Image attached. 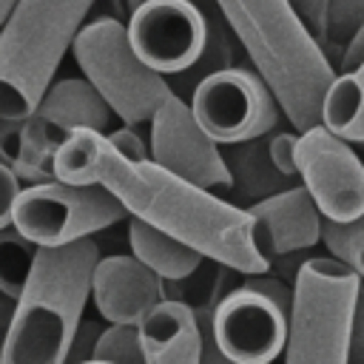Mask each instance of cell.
Segmentation results:
<instances>
[{"label": "cell", "mask_w": 364, "mask_h": 364, "mask_svg": "<svg viewBox=\"0 0 364 364\" xmlns=\"http://www.w3.org/2000/svg\"><path fill=\"white\" fill-rule=\"evenodd\" d=\"M51 173L71 185H102L128 216L185 242L219 267L242 276L270 270L253 242V222L245 208L171 173L154 159H125L102 131H71L54 151Z\"/></svg>", "instance_id": "1"}, {"label": "cell", "mask_w": 364, "mask_h": 364, "mask_svg": "<svg viewBox=\"0 0 364 364\" xmlns=\"http://www.w3.org/2000/svg\"><path fill=\"white\" fill-rule=\"evenodd\" d=\"M225 26L245 46L253 71L267 82L282 114L299 131L318 125L321 97L336 77L287 0H213Z\"/></svg>", "instance_id": "2"}, {"label": "cell", "mask_w": 364, "mask_h": 364, "mask_svg": "<svg viewBox=\"0 0 364 364\" xmlns=\"http://www.w3.org/2000/svg\"><path fill=\"white\" fill-rule=\"evenodd\" d=\"M97 259L100 247L91 236L63 247H37L3 333L0 364H65Z\"/></svg>", "instance_id": "3"}, {"label": "cell", "mask_w": 364, "mask_h": 364, "mask_svg": "<svg viewBox=\"0 0 364 364\" xmlns=\"http://www.w3.org/2000/svg\"><path fill=\"white\" fill-rule=\"evenodd\" d=\"M97 0H17L0 26V119H23L51 85Z\"/></svg>", "instance_id": "4"}, {"label": "cell", "mask_w": 364, "mask_h": 364, "mask_svg": "<svg viewBox=\"0 0 364 364\" xmlns=\"http://www.w3.org/2000/svg\"><path fill=\"white\" fill-rule=\"evenodd\" d=\"M358 276L333 256H310L290 287L284 364H347Z\"/></svg>", "instance_id": "5"}, {"label": "cell", "mask_w": 364, "mask_h": 364, "mask_svg": "<svg viewBox=\"0 0 364 364\" xmlns=\"http://www.w3.org/2000/svg\"><path fill=\"white\" fill-rule=\"evenodd\" d=\"M111 117V108L85 77L51 80L23 119H0V162L26 185L54 179L51 159L60 142L77 128L105 134Z\"/></svg>", "instance_id": "6"}, {"label": "cell", "mask_w": 364, "mask_h": 364, "mask_svg": "<svg viewBox=\"0 0 364 364\" xmlns=\"http://www.w3.org/2000/svg\"><path fill=\"white\" fill-rule=\"evenodd\" d=\"M71 51L91 88L102 97L111 114L131 128L148 122L156 105L171 94L168 80L134 54L125 37V23L117 17H97L82 26Z\"/></svg>", "instance_id": "7"}, {"label": "cell", "mask_w": 364, "mask_h": 364, "mask_svg": "<svg viewBox=\"0 0 364 364\" xmlns=\"http://www.w3.org/2000/svg\"><path fill=\"white\" fill-rule=\"evenodd\" d=\"M290 287L267 273L245 276L210 307L208 327L222 355L236 364H273L287 338Z\"/></svg>", "instance_id": "8"}, {"label": "cell", "mask_w": 364, "mask_h": 364, "mask_svg": "<svg viewBox=\"0 0 364 364\" xmlns=\"http://www.w3.org/2000/svg\"><path fill=\"white\" fill-rule=\"evenodd\" d=\"M125 216V208L102 185L46 179L20 188L11 210V228L37 247H63L88 239Z\"/></svg>", "instance_id": "9"}, {"label": "cell", "mask_w": 364, "mask_h": 364, "mask_svg": "<svg viewBox=\"0 0 364 364\" xmlns=\"http://www.w3.org/2000/svg\"><path fill=\"white\" fill-rule=\"evenodd\" d=\"M188 105L216 145H236L270 134L282 111L267 82L256 71L236 65L202 74Z\"/></svg>", "instance_id": "10"}, {"label": "cell", "mask_w": 364, "mask_h": 364, "mask_svg": "<svg viewBox=\"0 0 364 364\" xmlns=\"http://www.w3.org/2000/svg\"><path fill=\"white\" fill-rule=\"evenodd\" d=\"M296 173L321 219L353 222L364 216V162L347 139L321 122L296 136Z\"/></svg>", "instance_id": "11"}, {"label": "cell", "mask_w": 364, "mask_h": 364, "mask_svg": "<svg viewBox=\"0 0 364 364\" xmlns=\"http://www.w3.org/2000/svg\"><path fill=\"white\" fill-rule=\"evenodd\" d=\"M125 37L148 68L162 77L179 74L199 63L208 17L191 0H145L128 11Z\"/></svg>", "instance_id": "12"}, {"label": "cell", "mask_w": 364, "mask_h": 364, "mask_svg": "<svg viewBox=\"0 0 364 364\" xmlns=\"http://www.w3.org/2000/svg\"><path fill=\"white\" fill-rule=\"evenodd\" d=\"M151 145L148 159L168 168L171 173L208 188L230 191L233 179L222 159V148L199 128L191 114V105L173 91L151 114Z\"/></svg>", "instance_id": "13"}, {"label": "cell", "mask_w": 364, "mask_h": 364, "mask_svg": "<svg viewBox=\"0 0 364 364\" xmlns=\"http://www.w3.org/2000/svg\"><path fill=\"white\" fill-rule=\"evenodd\" d=\"M245 210L253 222V242L267 262L321 242L324 219L304 185H287L284 191L250 202Z\"/></svg>", "instance_id": "14"}, {"label": "cell", "mask_w": 364, "mask_h": 364, "mask_svg": "<svg viewBox=\"0 0 364 364\" xmlns=\"http://www.w3.org/2000/svg\"><path fill=\"white\" fill-rule=\"evenodd\" d=\"M168 296V282L148 270L131 253L100 256L91 270V296L94 307L108 324H131Z\"/></svg>", "instance_id": "15"}, {"label": "cell", "mask_w": 364, "mask_h": 364, "mask_svg": "<svg viewBox=\"0 0 364 364\" xmlns=\"http://www.w3.org/2000/svg\"><path fill=\"white\" fill-rule=\"evenodd\" d=\"M136 338L145 364H202V327L182 299L156 301L136 321Z\"/></svg>", "instance_id": "16"}, {"label": "cell", "mask_w": 364, "mask_h": 364, "mask_svg": "<svg viewBox=\"0 0 364 364\" xmlns=\"http://www.w3.org/2000/svg\"><path fill=\"white\" fill-rule=\"evenodd\" d=\"M128 245H131V256H136L148 270H154L165 282H182V279L193 276L199 270V264L205 262L185 242L134 219V216L128 219Z\"/></svg>", "instance_id": "17"}, {"label": "cell", "mask_w": 364, "mask_h": 364, "mask_svg": "<svg viewBox=\"0 0 364 364\" xmlns=\"http://www.w3.org/2000/svg\"><path fill=\"white\" fill-rule=\"evenodd\" d=\"M318 122L347 142H364V63L353 71H336L321 97Z\"/></svg>", "instance_id": "18"}, {"label": "cell", "mask_w": 364, "mask_h": 364, "mask_svg": "<svg viewBox=\"0 0 364 364\" xmlns=\"http://www.w3.org/2000/svg\"><path fill=\"white\" fill-rule=\"evenodd\" d=\"M222 159L233 179L230 188H236L253 202L287 188V176H282L267 156V134L247 142L228 145V151H222Z\"/></svg>", "instance_id": "19"}, {"label": "cell", "mask_w": 364, "mask_h": 364, "mask_svg": "<svg viewBox=\"0 0 364 364\" xmlns=\"http://www.w3.org/2000/svg\"><path fill=\"white\" fill-rule=\"evenodd\" d=\"M37 245H31L11 225L0 228V296L14 301L31 273Z\"/></svg>", "instance_id": "20"}, {"label": "cell", "mask_w": 364, "mask_h": 364, "mask_svg": "<svg viewBox=\"0 0 364 364\" xmlns=\"http://www.w3.org/2000/svg\"><path fill=\"white\" fill-rule=\"evenodd\" d=\"M321 242L327 245L330 256L350 267L358 282H364V216L353 222H321Z\"/></svg>", "instance_id": "21"}, {"label": "cell", "mask_w": 364, "mask_h": 364, "mask_svg": "<svg viewBox=\"0 0 364 364\" xmlns=\"http://www.w3.org/2000/svg\"><path fill=\"white\" fill-rule=\"evenodd\" d=\"M364 26V0H327L324 11V31H321V51L333 63L341 54L347 40Z\"/></svg>", "instance_id": "22"}, {"label": "cell", "mask_w": 364, "mask_h": 364, "mask_svg": "<svg viewBox=\"0 0 364 364\" xmlns=\"http://www.w3.org/2000/svg\"><path fill=\"white\" fill-rule=\"evenodd\" d=\"M267 156L282 176H287V179L299 176L296 173V134H290V131L267 134Z\"/></svg>", "instance_id": "23"}, {"label": "cell", "mask_w": 364, "mask_h": 364, "mask_svg": "<svg viewBox=\"0 0 364 364\" xmlns=\"http://www.w3.org/2000/svg\"><path fill=\"white\" fill-rule=\"evenodd\" d=\"M290 9L296 11V17L304 23V28L310 31V37L321 46V31H324V11H327V0H287Z\"/></svg>", "instance_id": "24"}, {"label": "cell", "mask_w": 364, "mask_h": 364, "mask_svg": "<svg viewBox=\"0 0 364 364\" xmlns=\"http://www.w3.org/2000/svg\"><path fill=\"white\" fill-rule=\"evenodd\" d=\"M100 324L97 321H80L71 344H68V355H65V364H80V361H88L91 353H94V341L100 336Z\"/></svg>", "instance_id": "25"}, {"label": "cell", "mask_w": 364, "mask_h": 364, "mask_svg": "<svg viewBox=\"0 0 364 364\" xmlns=\"http://www.w3.org/2000/svg\"><path fill=\"white\" fill-rule=\"evenodd\" d=\"M105 139L114 145L117 154H122L125 159H148V145L142 142V136L125 125V128H117V131H105Z\"/></svg>", "instance_id": "26"}, {"label": "cell", "mask_w": 364, "mask_h": 364, "mask_svg": "<svg viewBox=\"0 0 364 364\" xmlns=\"http://www.w3.org/2000/svg\"><path fill=\"white\" fill-rule=\"evenodd\" d=\"M23 182L11 173V168H6L0 162V228L11 225V210H14V199L20 193Z\"/></svg>", "instance_id": "27"}, {"label": "cell", "mask_w": 364, "mask_h": 364, "mask_svg": "<svg viewBox=\"0 0 364 364\" xmlns=\"http://www.w3.org/2000/svg\"><path fill=\"white\" fill-rule=\"evenodd\" d=\"M347 364H364V301L358 299L350 327V347H347Z\"/></svg>", "instance_id": "28"}, {"label": "cell", "mask_w": 364, "mask_h": 364, "mask_svg": "<svg viewBox=\"0 0 364 364\" xmlns=\"http://www.w3.org/2000/svg\"><path fill=\"white\" fill-rule=\"evenodd\" d=\"M208 316H210V307H208V310H196V318H199V327H202V364H236V361H230L228 355H222L219 347L213 344L210 327H208ZM273 364H276V361H273Z\"/></svg>", "instance_id": "29"}, {"label": "cell", "mask_w": 364, "mask_h": 364, "mask_svg": "<svg viewBox=\"0 0 364 364\" xmlns=\"http://www.w3.org/2000/svg\"><path fill=\"white\" fill-rule=\"evenodd\" d=\"M361 63H364V26L347 40V46H344L341 54H338L341 71H353V68H358Z\"/></svg>", "instance_id": "30"}, {"label": "cell", "mask_w": 364, "mask_h": 364, "mask_svg": "<svg viewBox=\"0 0 364 364\" xmlns=\"http://www.w3.org/2000/svg\"><path fill=\"white\" fill-rule=\"evenodd\" d=\"M108 3H111V9H114V17H117V20L128 17V0H108Z\"/></svg>", "instance_id": "31"}, {"label": "cell", "mask_w": 364, "mask_h": 364, "mask_svg": "<svg viewBox=\"0 0 364 364\" xmlns=\"http://www.w3.org/2000/svg\"><path fill=\"white\" fill-rule=\"evenodd\" d=\"M14 3H17V0H0V26H3V20L9 17V11L14 9Z\"/></svg>", "instance_id": "32"}, {"label": "cell", "mask_w": 364, "mask_h": 364, "mask_svg": "<svg viewBox=\"0 0 364 364\" xmlns=\"http://www.w3.org/2000/svg\"><path fill=\"white\" fill-rule=\"evenodd\" d=\"M139 3H145V0H128V11H131L134 6H139ZM191 3H196L202 11H210V9H208V0H191Z\"/></svg>", "instance_id": "33"}, {"label": "cell", "mask_w": 364, "mask_h": 364, "mask_svg": "<svg viewBox=\"0 0 364 364\" xmlns=\"http://www.w3.org/2000/svg\"><path fill=\"white\" fill-rule=\"evenodd\" d=\"M80 364H111V361H102V358H88V361H80Z\"/></svg>", "instance_id": "34"}, {"label": "cell", "mask_w": 364, "mask_h": 364, "mask_svg": "<svg viewBox=\"0 0 364 364\" xmlns=\"http://www.w3.org/2000/svg\"><path fill=\"white\" fill-rule=\"evenodd\" d=\"M358 299L364 301V282H358Z\"/></svg>", "instance_id": "35"}]
</instances>
